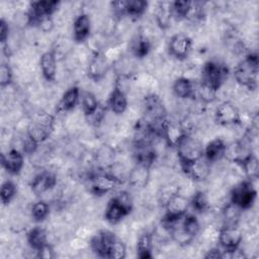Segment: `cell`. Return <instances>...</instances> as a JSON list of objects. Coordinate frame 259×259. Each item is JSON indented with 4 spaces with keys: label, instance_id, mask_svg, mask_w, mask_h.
<instances>
[{
    "label": "cell",
    "instance_id": "cell-1",
    "mask_svg": "<svg viewBox=\"0 0 259 259\" xmlns=\"http://www.w3.org/2000/svg\"><path fill=\"white\" fill-rule=\"evenodd\" d=\"M259 61L256 52H249L243 60H240L234 68L233 74L237 85L254 91L257 88Z\"/></svg>",
    "mask_w": 259,
    "mask_h": 259
},
{
    "label": "cell",
    "instance_id": "cell-2",
    "mask_svg": "<svg viewBox=\"0 0 259 259\" xmlns=\"http://www.w3.org/2000/svg\"><path fill=\"white\" fill-rule=\"evenodd\" d=\"M56 117L47 112H38L30 119L26 130V134L38 145L48 141L55 130Z\"/></svg>",
    "mask_w": 259,
    "mask_h": 259
},
{
    "label": "cell",
    "instance_id": "cell-3",
    "mask_svg": "<svg viewBox=\"0 0 259 259\" xmlns=\"http://www.w3.org/2000/svg\"><path fill=\"white\" fill-rule=\"evenodd\" d=\"M181 168L203 156L202 141L193 134H186L175 147Z\"/></svg>",
    "mask_w": 259,
    "mask_h": 259
},
{
    "label": "cell",
    "instance_id": "cell-4",
    "mask_svg": "<svg viewBox=\"0 0 259 259\" xmlns=\"http://www.w3.org/2000/svg\"><path fill=\"white\" fill-rule=\"evenodd\" d=\"M229 195L230 201L237 204L243 210H248L255 204L257 190L253 184V180L246 178L234 185Z\"/></svg>",
    "mask_w": 259,
    "mask_h": 259
},
{
    "label": "cell",
    "instance_id": "cell-5",
    "mask_svg": "<svg viewBox=\"0 0 259 259\" xmlns=\"http://www.w3.org/2000/svg\"><path fill=\"white\" fill-rule=\"evenodd\" d=\"M199 76L200 81L219 91L228 78L227 65L214 60L207 61L202 65Z\"/></svg>",
    "mask_w": 259,
    "mask_h": 259
},
{
    "label": "cell",
    "instance_id": "cell-6",
    "mask_svg": "<svg viewBox=\"0 0 259 259\" xmlns=\"http://www.w3.org/2000/svg\"><path fill=\"white\" fill-rule=\"evenodd\" d=\"M141 110L148 122L167 117V108L163 98L157 93L146 94L141 101Z\"/></svg>",
    "mask_w": 259,
    "mask_h": 259
},
{
    "label": "cell",
    "instance_id": "cell-7",
    "mask_svg": "<svg viewBox=\"0 0 259 259\" xmlns=\"http://www.w3.org/2000/svg\"><path fill=\"white\" fill-rule=\"evenodd\" d=\"M89 183V190L92 194L97 196L105 195L113 191L121 183L105 170L98 169L94 171L87 179Z\"/></svg>",
    "mask_w": 259,
    "mask_h": 259
},
{
    "label": "cell",
    "instance_id": "cell-8",
    "mask_svg": "<svg viewBox=\"0 0 259 259\" xmlns=\"http://www.w3.org/2000/svg\"><path fill=\"white\" fill-rule=\"evenodd\" d=\"M61 5L60 1L56 0H38L32 1L28 5L26 11L29 19V26L34 27L38 20L45 17L53 16Z\"/></svg>",
    "mask_w": 259,
    "mask_h": 259
},
{
    "label": "cell",
    "instance_id": "cell-9",
    "mask_svg": "<svg viewBox=\"0 0 259 259\" xmlns=\"http://www.w3.org/2000/svg\"><path fill=\"white\" fill-rule=\"evenodd\" d=\"M192 46L193 40L188 34L184 32H176L170 37L167 49L171 57L175 58L177 61L183 62L189 57L192 51Z\"/></svg>",
    "mask_w": 259,
    "mask_h": 259
},
{
    "label": "cell",
    "instance_id": "cell-10",
    "mask_svg": "<svg viewBox=\"0 0 259 259\" xmlns=\"http://www.w3.org/2000/svg\"><path fill=\"white\" fill-rule=\"evenodd\" d=\"M240 110L230 100L221 102L214 110V121L221 126H236L240 125Z\"/></svg>",
    "mask_w": 259,
    "mask_h": 259
},
{
    "label": "cell",
    "instance_id": "cell-11",
    "mask_svg": "<svg viewBox=\"0 0 259 259\" xmlns=\"http://www.w3.org/2000/svg\"><path fill=\"white\" fill-rule=\"evenodd\" d=\"M253 144L243 136L242 139L227 144L225 158L231 163L241 164L251 155H253Z\"/></svg>",
    "mask_w": 259,
    "mask_h": 259
},
{
    "label": "cell",
    "instance_id": "cell-12",
    "mask_svg": "<svg viewBox=\"0 0 259 259\" xmlns=\"http://www.w3.org/2000/svg\"><path fill=\"white\" fill-rule=\"evenodd\" d=\"M244 232L239 226H224L220 228L218 243L223 250L233 251L241 246Z\"/></svg>",
    "mask_w": 259,
    "mask_h": 259
},
{
    "label": "cell",
    "instance_id": "cell-13",
    "mask_svg": "<svg viewBox=\"0 0 259 259\" xmlns=\"http://www.w3.org/2000/svg\"><path fill=\"white\" fill-rule=\"evenodd\" d=\"M189 206V198L183 193L177 192L163 204L165 209L163 219L179 220L187 213Z\"/></svg>",
    "mask_w": 259,
    "mask_h": 259
},
{
    "label": "cell",
    "instance_id": "cell-14",
    "mask_svg": "<svg viewBox=\"0 0 259 259\" xmlns=\"http://www.w3.org/2000/svg\"><path fill=\"white\" fill-rule=\"evenodd\" d=\"M58 185L57 175L53 171L44 170L35 174L29 182L30 191L35 196H44Z\"/></svg>",
    "mask_w": 259,
    "mask_h": 259
},
{
    "label": "cell",
    "instance_id": "cell-15",
    "mask_svg": "<svg viewBox=\"0 0 259 259\" xmlns=\"http://www.w3.org/2000/svg\"><path fill=\"white\" fill-rule=\"evenodd\" d=\"M92 29V19L90 15L84 11L78 13L72 22V38L73 41L82 45L90 37Z\"/></svg>",
    "mask_w": 259,
    "mask_h": 259
},
{
    "label": "cell",
    "instance_id": "cell-16",
    "mask_svg": "<svg viewBox=\"0 0 259 259\" xmlns=\"http://www.w3.org/2000/svg\"><path fill=\"white\" fill-rule=\"evenodd\" d=\"M111 64L103 53L92 54L86 68L88 78L94 82H100L105 79L110 70Z\"/></svg>",
    "mask_w": 259,
    "mask_h": 259
},
{
    "label": "cell",
    "instance_id": "cell-17",
    "mask_svg": "<svg viewBox=\"0 0 259 259\" xmlns=\"http://www.w3.org/2000/svg\"><path fill=\"white\" fill-rule=\"evenodd\" d=\"M181 169L186 177L193 182H204L211 174V164L203 156Z\"/></svg>",
    "mask_w": 259,
    "mask_h": 259
},
{
    "label": "cell",
    "instance_id": "cell-18",
    "mask_svg": "<svg viewBox=\"0 0 259 259\" xmlns=\"http://www.w3.org/2000/svg\"><path fill=\"white\" fill-rule=\"evenodd\" d=\"M1 164L4 170L11 175H19L24 168V154L14 148L1 155Z\"/></svg>",
    "mask_w": 259,
    "mask_h": 259
},
{
    "label": "cell",
    "instance_id": "cell-19",
    "mask_svg": "<svg viewBox=\"0 0 259 259\" xmlns=\"http://www.w3.org/2000/svg\"><path fill=\"white\" fill-rule=\"evenodd\" d=\"M151 181V167L143 164H134L131 168L127 182L128 184L137 189L142 190L146 188Z\"/></svg>",
    "mask_w": 259,
    "mask_h": 259
},
{
    "label": "cell",
    "instance_id": "cell-20",
    "mask_svg": "<svg viewBox=\"0 0 259 259\" xmlns=\"http://www.w3.org/2000/svg\"><path fill=\"white\" fill-rule=\"evenodd\" d=\"M132 210L124 206L114 196H112L105 205L104 219L110 225L119 224L125 217H127Z\"/></svg>",
    "mask_w": 259,
    "mask_h": 259
},
{
    "label": "cell",
    "instance_id": "cell-21",
    "mask_svg": "<svg viewBox=\"0 0 259 259\" xmlns=\"http://www.w3.org/2000/svg\"><path fill=\"white\" fill-rule=\"evenodd\" d=\"M106 105L114 115H121L128 108V97L120 88L113 85V88L108 94Z\"/></svg>",
    "mask_w": 259,
    "mask_h": 259
},
{
    "label": "cell",
    "instance_id": "cell-22",
    "mask_svg": "<svg viewBox=\"0 0 259 259\" xmlns=\"http://www.w3.org/2000/svg\"><path fill=\"white\" fill-rule=\"evenodd\" d=\"M39 69L42 78L48 82H55L58 75V59L54 52L47 51L44 52L38 60Z\"/></svg>",
    "mask_w": 259,
    "mask_h": 259
},
{
    "label": "cell",
    "instance_id": "cell-23",
    "mask_svg": "<svg viewBox=\"0 0 259 259\" xmlns=\"http://www.w3.org/2000/svg\"><path fill=\"white\" fill-rule=\"evenodd\" d=\"M173 95L181 100L193 99L195 94V80H191L184 76H179L172 83Z\"/></svg>",
    "mask_w": 259,
    "mask_h": 259
},
{
    "label": "cell",
    "instance_id": "cell-24",
    "mask_svg": "<svg viewBox=\"0 0 259 259\" xmlns=\"http://www.w3.org/2000/svg\"><path fill=\"white\" fill-rule=\"evenodd\" d=\"M80 95L81 91L77 85H72L68 89H66L63 95L61 96L60 101L57 104V113H68L73 111L80 102Z\"/></svg>",
    "mask_w": 259,
    "mask_h": 259
},
{
    "label": "cell",
    "instance_id": "cell-25",
    "mask_svg": "<svg viewBox=\"0 0 259 259\" xmlns=\"http://www.w3.org/2000/svg\"><path fill=\"white\" fill-rule=\"evenodd\" d=\"M226 149L227 143L223 138H213L203 147V157L210 164L218 163L225 159Z\"/></svg>",
    "mask_w": 259,
    "mask_h": 259
},
{
    "label": "cell",
    "instance_id": "cell-26",
    "mask_svg": "<svg viewBox=\"0 0 259 259\" xmlns=\"http://www.w3.org/2000/svg\"><path fill=\"white\" fill-rule=\"evenodd\" d=\"M219 217H220L221 227L239 226L243 218V209L239 207L237 204L233 203L232 201H229L222 206Z\"/></svg>",
    "mask_w": 259,
    "mask_h": 259
},
{
    "label": "cell",
    "instance_id": "cell-27",
    "mask_svg": "<svg viewBox=\"0 0 259 259\" xmlns=\"http://www.w3.org/2000/svg\"><path fill=\"white\" fill-rule=\"evenodd\" d=\"M185 135H186V132L183 128L180 121L169 120L168 118L166 119L163 138L167 143L168 147L175 148Z\"/></svg>",
    "mask_w": 259,
    "mask_h": 259
},
{
    "label": "cell",
    "instance_id": "cell-28",
    "mask_svg": "<svg viewBox=\"0 0 259 259\" xmlns=\"http://www.w3.org/2000/svg\"><path fill=\"white\" fill-rule=\"evenodd\" d=\"M173 16L171 10V2H159L155 9V22L161 31L167 30L172 23Z\"/></svg>",
    "mask_w": 259,
    "mask_h": 259
},
{
    "label": "cell",
    "instance_id": "cell-29",
    "mask_svg": "<svg viewBox=\"0 0 259 259\" xmlns=\"http://www.w3.org/2000/svg\"><path fill=\"white\" fill-rule=\"evenodd\" d=\"M153 42L143 35L140 31L137 33L131 42V54L138 60L148 57L153 49Z\"/></svg>",
    "mask_w": 259,
    "mask_h": 259
},
{
    "label": "cell",
    "instance_id": "cell-30",
    "mask_svg": "<svg viewBox=\"0 0 259 259\" xmlns=\"http://www.w3.org/2000/svg\"><path fill=\"white\" fill-rule=\"evenodd\" d=\"M26 242L29 248L36 253V251L50 243L48 230L38 226L32 227L26 233Z\"/></svg>",
    "mask_w": 259,
    "mask_h": 259
},
{
    "label": "cell",
    "instance_id": "cell-31",
    "mask_svg": "<svg viewBox=\"0 0 259 259\" xmlns=\"http://www.w3.org/2000/svg\"><path fill=\"white\" fill-rule=\"evenodd\" d=\"M154 249V240L152 236V232H144L139 235L136 243V251L137 257L142 259L152 258Z\"/></svg>",
    "mask_w": 259,
    "mask_h": 259
},
{
    "label": "cell",
    "instance_id": "cell-32",
    "mask_svg": "<svg viewBox=\"0 0 259 259\" xmlns=\"http://www.w3.org/2000/svg\"><path fill=\"white\" fill-rule=\"evenodd\" d=\"M220 228L213 224L205 225L201 227L199 234L197 235L198 243L202 247H211V245L218 243Z\"/></svg>",
    "mask_w": 259,
    "mask_h": 259
},
{
    "label": "cell",
    "instance_id": "cell-33",
    "mask_svg": "<svg viewBox=\"0 0 259 259\" xmlns=\"http://www.w3.org/2000/svg\"><path fill=\"white\" fill-rule=\"evenodd\" d=\"M80 105L81 111L84 117H88L92 115L99 106V101L95 93L90 90H85L81 92L80 95Z\"/></svg>",
    "mask_w": 259,
    "mask_h": 259
},
{
    "label": "cell",
    "instance_id": "cell-34",
    "mask_svg": "<svg viewBox=\"0 0 259 259\" xmlns=\"http://www.w3.org/2000/svg\"><path fill=\"white\" fill-rule=\"evenodd\" d=\"M218 90L213 89L211 86L203 83L202 81L195 82V94L194 98L200 100L204 104H209L215 101L218 97ZM193 98V99H194Z\"/></svg>",
    "mask_w": 259,
    "mask_h": 259
},
{
    "label": "cell",
    "instance_id": "cell-35",
    "mask_svg": "<svg viewBox=\"0 0 259 259\" xmlns=\"http://www.w3.org/2000/svg\"><path fill=\"white\" fill-rule=\"evenodd\" d=\"M149 3L144 0H126L125 17L131 20L141 18L147 11Z\"/></svg>",
    "mask_w": 259,
    "mask_h": 259
},
{
    "label": "cell",
    "instance_id": "cell-36",
    "mask_svg": "<svg viewBox=\"0 0 259 259\" xmlns=\"http://www.w3.org/2000/svg\"><path fill=\"white\" fill-rule=\"evenodd\" d=\"M189 204L192 209L200 214L211 207L207 193L202 190H196L189 198Z\"/></svg>",
    "mask_w": 259,
    "mask_h": 259
},
{
    "label": "cell",
    "instance_id": "cell-37",
    "mask_svg": "<svg viewBox=\"0 0 259 259\" xmlns=\"http://www.w3.org/2000/svg\"><path fill=\"white\" fill-rule=\"evenodd\" d=\"M181 227L183 230L193 239H196L197 235L200 232L201 225L198 218L192 213H186L181 219Z\"/></svg>",
    "mask_w": 259,
    "mask_h": 259
},
{
    "label": "cell",
    "instance_id": "cell-38",
    "mask_svg": "<svg viewBox=\"0 0 259 259\" xmlns=\"http://www.w3.org/2000/svg\"><path fill=\"white\" fill-rule=\"evenodd\" d=\"M239 165L241 166L242 172H243L244 176L247 179L256 180L258 178V176H259V163H258L257 157L254 154L251 155L249 158H247L245 161H243Z\"/></svg>",
    "mask_w": 259,
    "mask_h": 259
},
{
    "label": "cell",
    "instance_id": "cell-39",
    "mask_svg": "<svg viewBox=\"0 0 259 259\" xmlns=\"http://www.w3.org/2000/svg\"><path fill=\"white\" fill-rule=\"evenodd\" d=\"M51 212V206L48 201L44 199H39L32 203L30 206V218L34 222H42L45 221Z\"/></svg>",
    "mask_w": 259,
    "mask_h": 259
},
{
    "label": "cell",
    "instance_id": "cell-40",
    "mask_svg": "<svg viewBox=\"0 0 259 259\" xmlns=\"http://www.w3.org/2000/svg\"><path fill=\"white\" fill-rule=\"evenodd\" d=\"M190 3L191 1H187V0L172 1L171 10H172L173 19L178 22L185 20L190 8Z\"/></svg>",
    "mask_w": 259,
    "mask_h": 259
},
{
    "label": "cell",
    "instance_id": "cell-41",
    "mask_svg": "<svg viewBox=\"0 0 259 259\" xmlns=\"http://www.w3.org/2000/svg\"><path fill=\"white\" fill-rule=\"evenodd\" d=\"M17 185L12 180H5L1 186V202L3 205H8L17 194Z\"/></svg>",
    "mask_w": 259,
    "mask_h": 259
},
{
    "label": "cell",
    "instance_id": "cell-42",
    "mask_svg": "<svg viewBox=\"0 0 259 259\" xmlns=\"http://www.w3.org/2000/svg\"><path fill=\"white\" fill-rule=\"evenodd\" d=\"M126 252H127V249H126L125 243L117 236L109 249L107 258H111V259L124 258L126 256Z\"/></svg>",
    "mask_w": 259,
    "mask_h": 259
},
{
    "label": "cell",
    "instance_id": "cell-43",
    "mask_svg": "<svg viewBox=\"0 0 259 259\" xmlns=\"http://www.w3.org/2000/svg\"><path fill=\"white\" fill-rule=\"evenodd\" d=\"M13 69L8 63H2L0 68V86L2 89L9 87L13 82Z\"/></svg>",
    "mask_w": 259,
    "mask_h": 259
},
{
    "label": "cell",
    "instance_id": "cell-44",
    "mask_svg": "<svg viewBox=\"0 0 259 259\" xmlns=\"http://www.w3.org/2000/svg\"><path fill=\"white\" fill-rule=\"evenodd\" d=\"M69 249L71 251H74L76 253H82L86 252L90 249L89 247V241L86 239H83L81 237L75 236L69 241Z\"/></svg>",
    "mask_w": 259,
    "mask_h": 259
},
{
    "label": "cell",
    "instance_id": "cell-45",
    "mask_svg": "<svg viewBox=\"0 0 259 259\" xmlns=\"http://www.w3.org/2000/svg\"><path fill=\"white\" fill-rule=\"evenodd\" d=\"M34 27H36L38 29V31L42 32V33L52 32L55 28V21H54L53 16L41 18L40 20L37 21V23Z\"/></svg>",
    "mask_w": 259,
    "mask_h": 259
},
{
    "label": "cell",
    "instance_id": "cell-46",
    "mask_svg": "<svg viewBox=\"0 0 259 259\" xmlns=\"http://www.w3.org/2000/svg\"><path fill=\"white\" fill-rule=\"evenodd\" d=\"M57 256L56 251L54 249V245L47 244L41 249L36 251V257L37 258H44V259H53Z\"/></svg>",
    "mask_w": 259,
    "mask_h": 259
},
{
    "label": "cell",
    "instance_id": "cell-47",
    "mask_svg": "<svg viewBox=\"0 0 259 259\" xmlns=\"http://www.w3.org/2000/svg\"><path fill=\"white\" fill-rule=\"evenodd\" d=\"M10 37V29L8 22L4 19L1 18L0 20V41L2 46H5L8 42V39Z\"/></svg>",
    "mask_w": 259,
    "mask_h": 259
}]
</instances>
